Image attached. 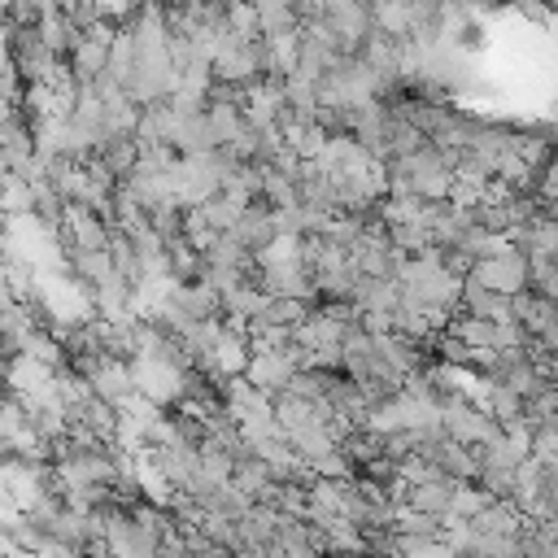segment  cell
<instances>
[{
	"label": "cell",
	"instance_id": "16",
	"mask_svg": "<svg viewBox=\"0 0 558 558\" xmlns=\"http://www.w3.org/2000/svg\"><path fill=\"white\" fill-rule=\"evenodd\" d=\"M39 35H44V44L61 57V61H70V52L78 48V39H83V26H74L61 9H52V13H44L39 17Z\"/></svg>",
	"mask_w": 558,
	"mask_h": 558
},
{
	"label": "cell",
	"instance_id": "24",
	"mask_svg": "<svg viewBox=\"0 0 558 558\" xmlns=\"http://www.w3.org/2000/svg\"><path fill=\"white\" fill-rule=\"evenodd\" d=\"M196 209H205V218H209V222H214L218 231H235L248 205H240L235 196H227V192H218V196H209V201H205V205H196Z\"/></svg>",
	"mask_w": 558,
	"mask_h": 558
},
{
	"label": "cell",
	"instance_id": "27",
	"mask_svg": "<svg viewBox=\"0 0 558 558\" xmlns=\"http://www.w3.org/2000/svg\"><path fill=\"white\" fill-rule=\"evenodd\" d=\"M532 458L558 462V414H549V418L536 423V432H532Z\"/></svg>",
	"mask_w": 558,
	"mask_h": 558
},
{
	"label": "cell",
	"instance_id": "9",
	"mask_svg": "<svg viewBox=\"0 0 558 558\" xmlns=\"http://www.w3.org/2000/svg\"><path fill=\"white\" fill-rule=\"evenodd\" d=\"M458 484L462 480H453L445 471H432V475H423V480H414L405 488V506L427 510V514H449L453 510V497H458Z\"/></svg>",
	"mask_w": 558,
	"mask_h": 558
},
{
	"label": "cell",
	"instance_id": "1",
	"mask_svg": "<svg viewBox=\"0 0 558 558\" xmlns=\"http://www.w3.org/2000/svg\"><path fill=\"white\" fill-rule=\"evenodd\" d=\"M453 170L458 166L436 144H423L418 153L388 161V192H414L423 201H453V183H458Z\"/></svg>",
	"mask_w": 558,
	"mask_h": 558
},
{
	"label": "cell",
	"instance_id": "15",
	"mask_svg": "<svg viewBox=\"0 0 558 558\" xmlns=\"http://www.w3.org/2000/svg\"><path fill=\"white\" fill-rule=\"evenodd\" d=\"M462 310H466V314H480V318H493V323H506V318H514V296L493 292V288L466 279V288H462Z\"/></svg>",
	"mask_w": 558,
	"mask_h": 558
},
{
	"label": "cell",
	"instance_id": "17",
	"mask_svg": "<svg viewBox=\"0 0 558 558\" xmlns=\"http://www.w3.org/2000/svg\"><path fill=\"white\" fill-rule=\"evenodd\" d=\"M222 331H227V318L222 314H214V318H196V323H187L179 336H183V344H187V353L196 357V366L218 349V340H222Z\"/></svg>",
	"mask_w": 558,
	"mask_h": 558
},
{
	"label": "cell",
	"instance_id": "32",
	"mask_svg": "<svg viewBox=\"0 0 558 558\" xmlns=\"http://www.w3.org/2000/svg\"><path fill=\"white\" fill-rule=\"evenodd\" d=\"M536 523H541V532H545L549 541H558V510H554V514H545V519H536Z\"/></svg>",
	"mask_w": 558,
	"mask_h": 558
},
{
	"label": "cell",
	"instance_id": "29",
	"mask_svg": "<svg viewBox=\"0 0 558 558\" xmlns=\"http://www.w3.org/2000/svg\"><path fill=\"white\" fill-rule=\"evenodd\" d=\"M100 4V17H109V22H131L148 0H96Z\"/></svg>",
	"mask_w": 558,
	"mask_h": 558
},
{
	"label": "cell",
	"instance_id": "4",
	"mask_svg": "<svg viewBox=\"0 0 558 558\" xmlns=\"http://www.w3.org/2000/svg\"><path fill=\"white\" fill-rule=\"evenodd\" d=\"M135 384L148 401H157L161 410H179L183 405V392H187V371L174 366V362H157V357H135Z\"/></svg>",
	"mask_w": 558,
	"mask_h": 558
},
{
	"label": "cell",
	"instance_id": "25",
	"mask_svg": "<svg viewBox=\"0 0 558 558\" xmlns=\"http://www.w3.org/2000/svg\"><path fill=\"white\" fill-rule=\"evenodd\" d=\"M493 497H488V488L484 484H475V480H462L458 484V497H453V510L449 514H458V519H475L484 506H488Z\"/></svg>",
	"mask_w": 558,
	"mask_h": 558
},
{
	"label": "cell",
	"instance_id": "10",
	"mask_svg": "<svg viewBox=\"0 0 558 558\" xmlns=\"http://www.w3.org/2000/svg\"><path fill=\"white\" fill-rule=\"evenodd\" d=\"M52 379H57V366H48V362H39V357H31V353L9 357V392L22 397L26 405H31L39 392H48Z\"/></svg>",
	"mask_w": 558,
	"mask_h": 558
},
{
	"label": "cell",
	"instance_id": "3",
	"mask_svg": "<svg viewBox=\"0 0 558 558\" xmlns=\"http://www.w3.org/2000/svg\"><path fill=\"white\" fill-rule=\"evenodd\" d=\"M266 78V57H262V39H240L231 35L218 52H214V83H235L248 87Z\"/></svg>",
	"mask_w": 558,
	"mask_h": 558
},
{
	"label": "cell",
	"instance_id": "19",
	"mask_svg": "<svg viewBox=\"0 0 558 558\" xmlns=\"http://www.w3.org/2000/svg\"><path fill=\"white\" fill-rule=\"evenodd\" d=\"M493 379V375H488ZM484 410L497 418V423H514V418H523L527 414V397L519 392V388H510V384H501V379H493V388H488V401H484Z\"/></svg>",
	"mask_w": 558,
	"mask_h": 558
},
{
	"label": "cell",
	"instance_id": "14",
	"mask_svg": "<svg viewBox=\"0 0 558 558\" xmlns=\"http://www.w3.org/2000/svg\"><path fill=\"white\" fill-rule=\"evenodd\" d=\"M262 57H266V78L283 83L296 61H301V31H288V35H266L262 39Z\"/></svg>",
	"mask_w": 558,
	"mask_h": 558
},
{
	"label": "cell",
	"instance_id": "30",
	"mask_svg": "<svg viewBox=\"0 0 558 558\" xmlns=\"http://www.w3.org/2000/svg\"><path fill=\"white\" fill-rule=\"evenodd\" d=\"M519 4V13H527L532 22H541V26H549L554 22V9L545 4V0H514Z\"/></svg>",
	"mask_w": 558,
	"mask_h": 558
},
{
	"label": "cell",
	"instance_id": "12",
	"mask_svg": "<svg viewBox=\"0 0 558 558\" xmlns=\"http://www.w3.org/2000/svg\"><path fill=\"white\" fill-rule=\"evenodd\" d=\"M235 235L253 248V253H262L266 244H275L279 240V222H275V205L270 201H253L248 209H244V218H240V227H235Z\"/></svg>",
	"mask_w": 558,
	"mask_h": 558
},
{
	"label": "cell",
	"instance_id": "5",
	"mask_svg": "<svg viewBox=\"0 0 558 558\" xmlns=\"http://www.w3.org/2000/svg\"><path fill=\"white\" fill-rule=\"evenodd\" d=\"M440 418H445V436H453V440H462V445H488V440L501 432V423H497L484 405H475L471 397H449V401H440Z\"/></svg>",
	"mask_w": 558,
	"mask_h": 558
},
{
	"label": "cell",
	"instance_id": "2",
	"mask_svg": "<svg viewBox=\"0 0 558 558\" xmlns=\"http://www.w3.org/2000/svg\"><path fill=\"white\" fill-rule=\"evenodd\" d=\"M466 279H475V283H484V288H493V292L519 296V292H527V283H532V257L510 240L501 253L475 262V270H471Z\"/></svg>",
	"mask_w": 558,
	"mask_h": 558
},
{
	"label": "cell",
	"instance_id": "18",
	"mask_svg": "<svg viewBox=\"0 0 558 558\" xmlns=\"http://www.w3.org/2000/svg\"><path fill=\"white\" fill-rule=\"evenodd\" d=\"M257 17H262V39L266 35H288V31H301V13H296V0H257Z\"/></svg>",
	"mask_w": 558,
	"mask_h": 558
},
{
	"label": "cell",
	"instance_id": "31",
	"mask_svg": "<svg viewBox=\"0 0 558 558\" xmlns=\"http://www.w3.org/2000/svg\"><path fill=\"white\" fill-rule=\"evenodd\" d=\"M78 549H70V545H61V541H48L44 549H39V558H74Z\"/></svg>",
	"mask_w": 558,
	"mask_h": 558
},
{
	"label": "cell",
	"instance_id": "26",
	"mask_svg": "<svg viewBox=\"0 0 558 558\" xmlns=\"http://www.w3.org/2000/svg\"><path fill=\"white\" fill-rule=\"evenodd\" d=\"M231 31L240 39H262V17H257V0H231Z\"/></svg>",
	"mask_w": 558,
	"mask_h": 558
},
{
	"label": "cell",
	"instance_id": "33",
	"mask_svg": "<svg viewBox=\"0 0 558 558\" xmlns=\"http://www.w3.org/2000/svg\"><path fill=\"white\" fill-rule=\"evenodd\" d=\"M366 4H371V0H366Z\"/></svg>",
	"mask_w": 558,
	"mask_h": 558
},
{
	"label": "cell",
	"instance_id": "22",
	"mask_svg": "<svg viewBox=\"0 0 558 558\" xmlns=\"http://www.w3.org/2000/svg\"><path fill=\"white\" fill-rule=\"evenodd\" d=\"M388 235H392V244H397L405 257H418V253H432V248H436L427 218H423V222H397V227H388Z\"/></svg>",
	"mask_w": 558,
	"mask_h": 558
},
{
	"label": "cell",
	"instance_id": "21",
	"mask_svg": "<svg viewBox=\"0 0 558 558\" xmlns=\"http://www.w3.org/2000/svg\"><path fill=\"white\" fill-rule=\"evenodd\" d=\"M201 475L209 480V484H231V475H235V453L227 449V445H218V440H201Z\"/></svg>",
	"mask_w": 558,
	"mask_h": 558
},
{
	"label": "cell",
	"instance_id": "13",
	"mask_svg": "<svg viewBox=\"0 0 558 558\" xmlns=\"http://www.w3.org/2000/svg\"><path fill=\"white\" fill-rule=\"evenodd\" d=\"M214 148H218V135L209 126V113L205 109L201 113H183L179 118V131H174V153L179 157H205Z\"/></svg>",
	"mask_w": 558,
	"mask_h": 558
},
{
	"label": "cell",
	"instance_id": "6",
	"mask_svg": "<svg viewBox=\"0 0 558 558\" xmlns=\"http://www.w3.org/2000/svg\"><path fill=\"white\" fill-rule=\"evenodd\" d=\"M113 35H118V22L100 17L96 26L83 31L78 48L70 52V70L78 83H100L109 74V52H113Z\"/></svg>",
	"mask_w": 558,
	"mask_h": 558
},
{
	"label": "cell",
	"instance_id": "23",
	"mask_svg": "<svg viewBox=\"0 0 558 558\" xmlns=\"http://www.w3.org/2000/svg\"><path fill=\"white\" fill-rule=\"evenodd\" d=\"M4 214L17 218V214H35V183L22 179L17 170H4Z\"/></svg>",
	"mask_w": 558,
	"mask_h": 558
},
{
	"label": "cell",
	"instance_id": "8",
	"mask_svg": "<svg viewBox=\"0 0 558 558\" xmlns=\"http://www.w3.org/2000/svg\"><path fill=\"white\" fill-rule=\"evenodd\" d=\"M301 371V357L292 353V344H283V349H275V344H253V357H248V379L262 388V392H270V397H279V392H288V384H292V375Z\"/></svg>",
	"mask_w": 558,
	"mask_h": 558
},
{
	"label": "cell",
	"instance_id": "7",
	"mask_svg": "<svg viewBox=\"0 0 558 558\" xmlns=\"http://www.w3.org/2000/svg\"><path fill=\"white\" fill-rule=\"evenodd\" d=\"M514 318L527 327L532 336V353H558V301L541 296V292H519L514 296Z\"/></svg>",
	"mask_w": 558,
	"mask_h": 558
},
{
	"label": "cell",
	"instance_id": "11",
	"mask_svg": "<svg viewBox=\"0 0 558 558\" xmlns=\"http://www.w3.org/2000/svg\"><path fill=\"white\" fill-rule=\"evenodd\" d=\"M362 314H392L397 301H401V283L397 279H384V275H362L357 270V283H353V296H349Z\"/></svg>",
	"mask_w": 558,
	"mask_h": 558
},
{
	"label": "cell",
	"instance_id": "20",
	"mask_svg": "<svg viewBox=\"0 0 558 558\" xmlns=\"http://www.w3.org/2000/svg\"><path fill=\"white\" fill-rule=\"evenodd\" d=\"M371 17L379 35L410 39V0H371Z\"/></svg>",
	"mask_w": 558,
	"mask_h": 558
},
{
	"label": "cell",
	"instance_id": "28",
	"mask_svg": "<svg viewBox=\"0 0 558 558\" xmlns=\"http://www.w3.org/2000/svg\"><path fill=\"white\" fill-rule=\"evenodd\" d=\"M527 288L549 296V301H558V262L554 257H532V283Z\"/></svg>",
	"mask_w": 558,
	"mask_h": 558
}]
</instances>
